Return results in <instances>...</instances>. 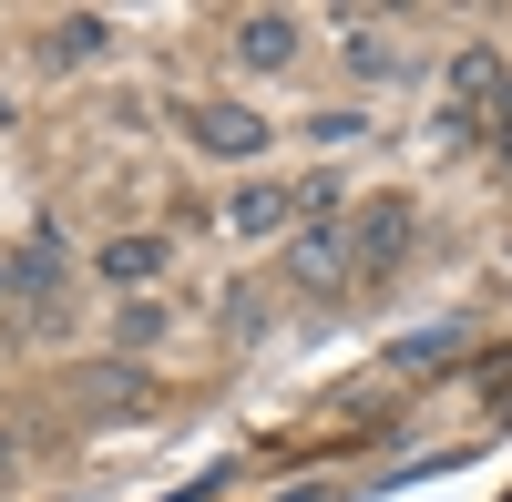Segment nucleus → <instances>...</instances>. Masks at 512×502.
I'll return each instance as SVG.
<instances>
[{"label": "nucleus", "mask_w": 512, "mask_h": 502, "mask_svg": "<svg viewBox=\"0 0 512 502\" xmlns=\"http://www.w3.org/2000/svg\"><path fill=\"white\" fill-rule=\"evenodd\" d=\"M492 123H502V134H492V154L512 164V82H502V103H492Z\"/></svg>", "instance_id": "nucleus-13"}, {"label": "nucleus", "mask_w": 512, "mask_h": 502, "mask_svg": "<svg viewBox=\"0 0 512 502\" xmlns=\"http://www.w3.org/2000/svg\"><path fill=\"white\" fill-rule=\"evenodd\" d=\"M185 134L205 144V154H226V164H256L277 134H267V113H246V103H195L185 113Z\"/></svg>", "instance_id": "nucleus-2"}, {"label": "nucleus", "mask_w": 512, "mask_h": 502, "mask_svg": "<svg viewBox=\"0 0 512 502\" xmlns=\"http://www.w3.org/2000/svg\"><path fill=\"white\" fill-rule=\"evenodd\" d=\"M308 134L318 144H349V134H369V113H308Z\"/></svg>", "instance_id": "nucleus-12"}, {"label": "nucleus", "mask_w": 512, "mask_h": 502, "mask_svg": "<svg viewBox=\"0 0 512 502\" xmlns=\"http://www.w3.org/2000/svg\"><path fill=\"white\" fill-rule=\"evenodd\" d=\"M11 451H21V441H11V431H0V482H11Z\"/></svg>", "instance_id": "nucleus-14"}, {"label": "nucleus", "mask_w": 512, "mask_h": 502, "mask_svg": "<svg viewBox=\"0 0 512 502\" xmlns=\"http://www.w3.org/2000/svg\"><path fill=\"white\" fill-rule=\"evenodd\" d=\"M451 103H461V113H482V103H502V62L482 52V41H472V52H461V62H451Z\"/></svg>", "instance_id": "nucleus-7"}, {"label": "nucleus", "mask_w": 512, "mask_h": 502, "mask_svg": "<svg viewBox=\"0 0 512 502\" xmlns=\"http://www.w3.org/2000/svg\"><path fill=\"white\" fill-rule=\"evenodd\" d=\"M410 246H420V205L410 195H369L349 216V277H390Z\"/></svg>", "instance_id": "nucleus-1"}, {"label": "nucleus", "mask_w": 512, "mask_h": 502, "mask_svg": "<svg viewBox=\"0 0 512 502\" xmlns=\"http://www.w3.org/2000/svg\"><path fill=\"white\" fill-rule=\"evenodd\" d=\"M226 226L236 236H277V226H308V205H297V185H236L226 195Z\"/></svg>", "instance_id": "nucleus-5"}, {"label": "nucleus", "mask_w": 512, "mask_h": 502, "mask_svg": "<svg viewBox=\"0 0 512 502\" xmlns=\"http://www.w3.org/2000/svg\"><path fill=\"white\" fill-rule=\"evenodd\" d=\"M164 267H175V246H164V236H103V246H93V277H103V287H154Z\"/></svg>", "instance_id": "nucleus-4"}, {"label": "nucleus", "mask_w": 512, "mask_h": 502, "mask_svg": "<svg viewBox=\"0 0 512 502\" xmlns=\"http://www.w3.org/2000/svg\"><path fill=\"white\" fill-rule=\"evenodd\" d=\"M236 62H246V72H287V62H297V21H287V11H246V21H236Z\"/></svg>", "instance_id": "nucleus-6"}, {"label": "nucleus", "mask_w": 512, "mask_h": 502, "mask_svg": "<svg viewBox=\"0 0 512 502\" xmlns=\"http://www.w3.org/2000/svg\"><path fill=\"white\" fill-rule=\"evenodd\" d=\"M103 41H113L103 21H62V41H52V52H62V62H93V52H103Z\"/></svg>", "instance_id": "nucleus-11"}, {"label": "nucleus", "mask_w": 512, "mask_h": 502, "mask_svg": "<svg viewBox=\"0 0 512 502\" xmlns=\"http://www.w3.org/2000/svg\"><path fill=\"white\" fill-rule=\"evenodd\" d=\"M0 277L31 287V298H52V287H62V246H52V236H31V246H11V267H0Z\"/></svg>", "instance_id": "nucleus-8"}, {"label": "nucleus", "mask_w": 512, "mask_h": 502, "mask_svg": "<svg viewBox=\"0 0 512 502\" xmlns=\"http://www.w3.org/2000/svg\"><path fill=\"white\" fill-rule=\"evenodd\" d=\"M461 349V328H420V339H400V369H431V359H451Z\"/></svg>", "instance_id": "nucleus-10"}, {"label": "nucleus", "mask_w": 512, "mask_h": 502, "mask_svg": "<svg viewBox=\"0 0 512 502\" xmlns=\"http://www.w3.org/2000/svg\"><path fill=\"white\" fill-rule=\"evenodd\" d=\"M349 277V226H297V246H287V287H308V298H328V287Z\"/></svg>", "instance_id": "nucleus-3"}, {"label": "nucleus", "mask_w": 512, "mask_h": 502, "mask_svg": "<svg viewBox=\"0 0 512 502\" xmlns=\"http://www.w3.org/2000/svg\"><path fill=\"white\" fill-rule=\"evenodd\" d=\"M338 31H349V72H400V52H390V31H379V21H338Z\"/></svg>", "instance_id": "nucleus-9"}]
</instances>
